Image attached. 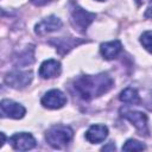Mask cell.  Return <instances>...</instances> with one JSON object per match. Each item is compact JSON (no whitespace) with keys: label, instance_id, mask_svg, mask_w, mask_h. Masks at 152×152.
<instances>
[{"label":"cell","instance_id":"1","mask_svg":"<svg viewBox=\"0 0 152 152\" xmlns=\"http://www.w3.org/2000/svg\"><path fill=\"white\" fill-rule=\"evenodd\" d=\"M114 82L108 74L99 75H82L74 80L72 88L75 94L84 101H90L99 97L112 89Z\"/></svg>","mask_w":152,"mask_h":152},{"label":"cell","instance_id":"2","mask_svg":"<svg viewBox=\"0 0 152 152\" xmlns=\"http://www.w3.org/2000/svg\"><path fill=\"white\" fill-rule=\"evenodd\" d=\"M74 137V132L69 126L56 125L48 129L45 134V139L50 146L53 148H64L71 141Z\"/></svg>","mask_w":152,"mask_h":152},{"label":"cell","instance_id":"3","mask_svg":"<svg viewBox=\"0 0 152 152\" xmlns=\"http://www.w3.org/2000/svg\"><path fill=\"white\" fill-rule=\"evenodd\" d=\"M71 14V24L78 32H86L88 26L93 23V20L96 18L95 13H91L89 11H86L84 8L80 6H72L70 10Z\"/></svg>","mask_w":152,"mask_h":152},{"label":"cell","instance_id":"4","mask_svg":"<svg viewBox=\"0 0 152 152\" xmlns=\"http://www.w3.org/2000/svg\"><path fill=\"white\" fill-rule=\"evenodd\" d=\"M32 78L33 75L31 71L15 70L7 74V76H5V82L14 89H23L32 82Z\"/></svg>","mask_w":152,"mask_h":152},{"label":"cell","instance_id":"5","mask_svg":"<svg viewBox=\"0 0 152 152\" xmlns=\"http://www.w3.org/2000/svg\"><path fill=\"white\" fill-rule=\"evenodd\" d=\"M121 115L132 122V125L138 129V132L142 135H148V126H147V115L142 112L135 110H121Z\"/></svg>","mask_w":152,"mask_h":152},{"label":"cell","instance_id":"6","mask_svg":"<svg viewBox=\"0 0 152 152\" xmlns=\"http://www.w3.org/2000/svg\"><path fill=\"white\" fill-rule=\"evenodd\" d=\"M42 104L49 109H59L66 103V96L59 89H51L42 97Z\"/></svg>","mask_w":152,"mask_h":152},{"label":"cell","instance_id":"7","mask_svg":"<svg viewBox=\"0 0 152 152\" xmlns=\"http://www.w3.org/2000/svg\"><path fill=\"white\" fill-rule=\"evenodd\" d=\"M10 142L12 145V147L14 150L18 151H27L31 150L36 146L37 141L33 138L32 134L26 133V132H20V133H15L10 138Z\"/></svg>","mask_w":152,"mask_h":152},{"label":"cell","instance_id":"8","mask_svg":"<svg viewBox=\"0 0 152 152\" xmlns=\"http://www.w3.org/2000/svg\"><path fill=\"white\" fill-rule=\"evenodd\" d=\"M0 107H1V116L2 118H11V119H21L24 118L25 113H26V109L12 101V100H7V99H4L0 103Z\"/></svg>","mask_w":152,"mask_h":152},{"label":"cell","instance_id":"9","mask_svg":"<svg viewBox=\"0 0 152 152\" xmlns=\"http://www.w3.org/2000/svg\"><path fill=\"white\" fill-rule=\"evenodd\" d=\"M62 20L59 18H57L56 15H50L45 19H43L42 21H39L37 25H36V33L39 34V36H43V34H46V33H51V32H55V31H58L61 27H62Z\"/></svg>","mask_w":152,"mask_h":152},{"label":"cell","instance_id":"10","mask_svg":"<svg viewBox=\"0 0 152 152\" xmlns=\"http://www.w3.org/2000/svg\"><path fill=\"white\" fill-rule=\"evenodd\" d=\"M61 70H62V66H61V63L58 61L48 59V61H44L42 63V65L39 66L38 74L42 78L48 80V78H53V77L59 76Z\"/></svg>","mask_w":152,"mask_h":152},{"label":"cell","instance_id":"11","mask_svg":"<svg viewBox=\"0 0 152 152\" xmlns=\"http://www.w3.org/2000/svg\"><path fill=\"white\" fill-rule=\"evenodd\" d=\"M108 135V128L104 125H93L86 132V139L91 144L102 142Z\"/></svg>","mask_w":152,"mask_h":152},{"label":"cell","instance_id":"12","mask_svg":"<svg viewBox=\"0 0 152 152\" xmlns=\"http://www.w3.org/2000/svg\"><path fill=\"white\" fill-rule=\"evenodd\" d=\"M122 50V44L120 40H112L101 44L100 52L103 56L104 59H114L118 57V55Z\"/></svg>","mask_w":152,"mask_h":152},{"label":"cell","instance_id":"13","mask_svg":"<svg viewBox=\"0 0 152 152\" xmlns=\"http://www.w3.org/2000/svg\"><path fill=\"white\" fill-rule=\"evenodd\" d=\"M86 40H81V39H75V38H57L51 40L50 43L55 45L56 50L59 52V55H65L68 53L74 46L83 43Z\"/></svg>","mask_w":152,"mask_h":152},{"label":"cell","instance_id":"14","mask_svg":"<svg viewBox=\"0 0 152 152\" xmlns=\"http://www.w3.org/2000/svg\"><path fill=\"white\" fill-rule=\"evenodd\" d=\"M120 101L125 102V103H129V104H139L141 102V99L139 96V93L135 88L133 87H127L125 88L120 95H119Z\"/></svg>","mask_w":152,"mask_h":152},{"label":"cell","instance_id":"15","mask_svg":"<svg viewBox=\"0 0 152 152\" xmlns=\"http://www.w3.org/2000/svg\"><path fill=\"white\" fill-rule=\"evenodd\" d=\"M146 146L138 141V140H134V139H128L124 145H122V150L124 151H142L145 150Z\"/></svg>","mask_w":152,"mask_h":152},{"label":"cell","instance_id":"16","mask_svg":"<svg viewBox=\"0 0 152 152\" xmlns=\"http://www.w3.org/2000/svg\"><path fill=\"white\" fill-rule=\"evenodd\" d=\"M140 43L148 52L152 53V31H145L140 37Z\"/></svg>","mask_w":152,"mask_h":152},{"label":"cell","instance_id":"17","mask_svg":"<svg viewBox=\"0 0 152 152\" xmlns=\"http://www.w3.org/2000/svg\"><path fill=\"white\" fill-rule=\"evenodd\" d=\"M34 6H44V5H46L50 0H30Z\"/></svg>","mask_w":152,"mask_h":152},{"label":"cell","instance_id":"18","mask_svg":"<svg viewBox=\"0 0 152 152\" xmlns=\"http://www.w3.org/2000/svg\"><path fill=\"white\" fill-rule=\"evenodd\" d=\"M145 18H152V2L148 5V7L145 12Z\"/></svg>","mask_w":152,"mask_h":152},{"label":"cell","instance_id":"19","mask_svg":"<svg viewBox=\"0 0 152 152\" xmlns=\"http://www.w3.org/2000/svg\"><path fill=\"white\" fill-rule=\"evenodd\" d=\"M102 150H103V151H107V150H115V146H114V144H113V142H110L109 145L103 146V147H102Z\"/></svg>","mask_w":152,"mask_h":152},{"label":"cell","instance_id":"20","mask_svg":"<svg viewBox=\"0 0 152 152\" xmlns=\"http://www.w3.org/2000/svg\"><path fill=\"white\" fill-rule=\"evenodd\" d=\"M97 1H106V0H97Z\"/></svg>","mask_w":152,"mask_h":152}]
</instances>
